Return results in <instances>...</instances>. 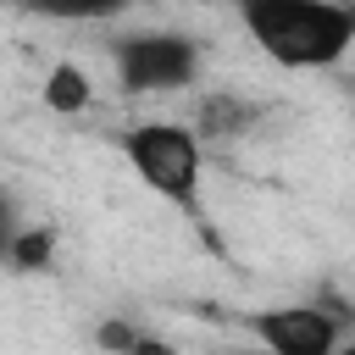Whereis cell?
<instances>
[{
	"instance_id": "cell-2",
	"label": "cell",
	"mask_w": 355,
	"mask_h": 355,
	"mask_svg": "<svg viewBox=\"0 0 355 355\" xmlns=\"http://www.w3.org/2000/svg\"><path fill=\"white\" fill-rule=\"evenodd\" d=\"M122 155L133 166V178L161 194L166 205H183L194 211L200 200V178H205V144L189 122H166V116H150V122H133L122 133Z\"/></svg>"
},
{
	"instance_id": "cell-8",
	"label": "cell",
	"mask_w": 355,
	"mask_h": 355,
	"mask_svg": "<svg viewBox=\"0 0 355 355\" xmlns=\"http://www.w3.org/2000/svg\"><path fill=\"white\" fill-rule=\"evenodd\" d=\"M6 261H11L17 272H44V266L55 261V233H50L44 222H22V233H17L11 250H6Z\"/></svg>"
},
{
	"instance_id": "cell-4",
	"label": "cell",
	"mask_w": 355,
	"mask_h": 355,
	"mask_svg": "<svg viewBox=\"0 0 355 355\" xmlns=\"http://www.w3.org/2000/svg\"><path fill=\"white\" fill-rule=\"evenodd\" d=\"M349 311L333 300H294L250 311V333L266 344V355H333L349 338Z\"/></svg>"
},
{
	"instance_id": "cell-5",
	"label": "cell",
	"mask_w": 355,
	"mask_h": 355,
	"mask_svg": "<svg viewBox=\"0 0 355 355\" xmlns=\"http://www.w3.org/2000/svg\"><path fill=\"white\" fill-rule=\"evenodd\" d=\"M255 122H261V105L255 100H244V94H233V89H222V94H205L200 100V116H194V133H200V144L205 139H244V133H255Z\"/></svg>"
},
{
	"instance_id": "cell-10",
	"label": "cell",
	"mask_w": 355,
	"mask_h": 355,
	"mask_svg": "<svg viewBox=\"0 0 355 355\" xmlns=\"http://www.w3.org/2000/svg\"><path fill=\"white\" fill-rule=\"evenodd\" d=\"M333 355H355V327H349V338H344V344H338Z\"/></svg>"
},
{
	"instance_id": "cell-3",
	"label": "cell",
	"mask_w": 355,
	"mask_h": 355,
	"mask_svg": "<svg viewBox=\"0 0 355 355\" xmlns=\"http://www.w3.org/2000/svg\"><path fill=\"white\" fill-rule=\"evenodd\" d=\"M111 67L128 94H178L200 83L205 55H200V39L178 28H133L111 39Z\"/></svg>"
},
{
	"instance_id": "cell-6",
	"label": "cell",
	"mask_w": 355,
	"mask_h": 355,
	"mask_svg": "<svg viewBox=\"0 0 355 355\" xmlns=\"http://www.w3.org/2000/svg\"><path fill=\"white\" fill-rule=\"evenodd\" d=\"M89 94H94V83H89V72H83L78 61H55V67L44 72V105H50L55 116L89 111Z\"/></svg>"
},
{
	"instance_id": "cell-7",
	"label": "cell",
	"mask_w": 355,
	"mask_h": 355,
	"mask_svg": "<svg viewBox=\"0 0 355 355\" xmlns=\"http://www.w3.org/2000/svg\"><path fill=\"white\" fill-rule=\"evenodd\" d=\"M94 338H100L105 355H178L166 338H155L150 327H139V322H128V316H105V322L94 327Z\"/></svg>"
},
{
	"instance_id": "cell-9",
	"label": "cell",
	"mask_w": 355,
	"mask_h": 355,
	"mask_svg": "<svg viewBox=\"0 0 355 355\" xmlns=\"http://www.w3.org/2000/svg\"><path fill=\"white\" fill-rule=\"evenodd\" d=\"M22 233V216H17V200L0 189V261H6V250H11V239Z\"/></svg>"
},
{
	"instance_id": "cell-1",
	"label": "cell",
	"mask_w": 355,
	"mask_h": 355,
	"mask_svg": "<svg viewBox=\"0 0 355 355\" xmlns=\"http://www.w3.org/2000/svg\"><path fill=\"white\" fill-rule=\"evenodd\" d=\"M239 22L283 72H327L355 50V6L338 0H244Z\"/></svg>"
}]
</instances>
